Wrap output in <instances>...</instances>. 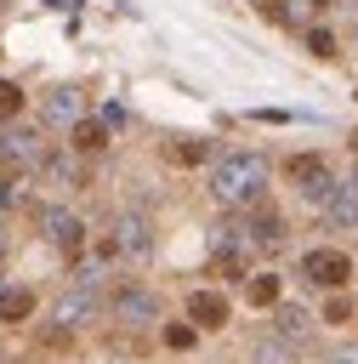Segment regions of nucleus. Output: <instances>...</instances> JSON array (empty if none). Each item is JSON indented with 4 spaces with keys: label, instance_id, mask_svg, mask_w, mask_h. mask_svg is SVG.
I'll list each match as a JSON object with an SVG mask.
<instances>
[{
    "label": "nucleus",
    "instance_id": "6",
    "mask_svg": "<svg viewBox=\"0 0 358 364\" xmlns=\"http://www.w3.org/2000/svg\"><path fill=\"white\" fill-rule=\"evenodd\" d=\"M102 318V301L91 296V290H68V296H57V324L74 336V330H85V324H97Z\"/></svg>",
    "mask_w": 358,
    "mask_h": 364
},
{
    "label": "nucleus",
    "instance_id": "4",
    "mask_svg": "<svg viewBox=\"0 0 358 364\" xmlns=\"http://www.w3.org/2000/svg\"><path fill=\"white\" fill-rule=\"evenodd\" d=\"M40 233H45V245H57L63 256H80V250H85V222H80L74 210H63V205H45V210H40Z\"/></svg>",
    "mask_w": 358,
    "mask_h": 364
},
{
    "label": "nucleus",
    "instance_id": "9",
    "mask_svg": "<svg viewBox=\"0 0 358 364\" xmlns=\"http://www.w3.org/2000/svg\"><path fill=\"white\" fill-rule=\"evenodd\" d=\"M108 239H114V250H131V256H136V250H148V216H142V210H125V216L114 222V233H108Z\"/></svg>",
    "mask_w": 358,
    "mask_h": 364
},
{
    "label": "nucleus",
    "instance_id": "26",
    "mask_svg": "<svg viewBox=\"0 0 358 364\" xmlns=\"http://www.w3.org/2000/svg\"><path fill=\"white\" fill-rule=\"evenodd\" d=\"M313 6H324V0H313Z\"/></svg>",
    "mask_w": 358,
    "mask_h": 364
},
{
    "label": "nucleus",
    "instance_id": "17",
    "mask_svg": "<svg viewBox=\"0 0 358 364\" xmlns=\"http://www.w3.org/2000/svg\"><path fill=\"white\" fill-rule=\"evenodd\" d=\"M165 154H170L176 165H199V159H210V142H205V136H199V142H193V136H176Z\"/></svg>",
    "mask_w": 358,
    "mask_h": 364
},
{
    "label": "nucleus",
    "instance_id": "21",
    "mask_svg": "<svg viewBox=\"0 0 358 364\" xmlns=\"http://www.w3.org/2000/svg\"><path fill=\"white\" fill-rule=\"evenodd\" d=\"M307 46H313L318 57H335V34H330V28H313V34H307Z\"/></svg>",
    "mask_w": 358,
    "mask_h": 364
},
{
    "label": "nucleus",
    "instance_id": "3",
    "mask_svg": "<svg viewBox=\"0 0 358 364\" xmlns=\"http://www.w3.org/2000/svg\"><path fill=\"white\" fill-rule=\"evenodd\" d=\"M301 279H307V284H318V290H341V284L352 279V256H347V250H335V245L307 250V256H301Z\"/></svg>",
    "mask_w": 358,
    "mask_h": 364
},
{
    "label": "nucleus",
    "instance_id": "11",
    "mask_svg": "<svg viewBox=\"0 0 358 364\" xmlns=\"http://www.w3.org/2000/svg\"><path fill=\"white\" fill-rule=\"evenodd\" d=\"M244 233H250L244 245H256V250H278V245H284V228H278V216H273V210H256V222H250Z\"/></svg>",
    "mask_w": 358,
    "mask_h": 364
},
{
    "label": "nucleus",
    "instance_id": "10",
    "mask_svg": "<svg viewBox=\"0 0 358 364\" xmlns=\"http://www.w3.org/2000/svg\"><path fill=\"white\" fill-rule=\"evenodd\" d=\"M273 330H278L284 341H295V347L313 336V324H307V313H301L295 301H273Z\"/></svg>",
    "mask_w": 358,
    "mask_h": 364
},
{
    "label": "nucleus",
    "instance_id": "25",
    "mask_svg": "<svg viewBox=\"0 0 358 364\" xmlns=\"http://www.w3.org/2000/svg\"><path fill=\"white\" fill-rule=\"evenodd\" d=\"M352 148H358V131H352Z\"/></svg>",
    "mask_w": 358,
    "mask_h": 364
},
{
    "label": "nucleus",
    "instance_id": "2",
    "mask_svg": "<svg viewBox=\"0 0 358 364\" xmlns=\"http://www.w3.org/2000/svg\"><path fill=\"white\" fill-rule=\"evenodd\" d=\"M108 313H114L119 324H131V330H153V324H159V296L142 290V284H119V290L108 296Z\"/></svg>",
    "mask_w": 358,
    "mask_h": 364
},
{
    "label": "nucleus",
    "instance_id": "1",
    "mask_svg": "<svg viewBox=\"0 0 358 364\" xmlns=\"http://www.w3.org/2000/svg\"><path fill=\"white\" fill-rule=\"evenodd\" d=\"M261 188H267V159H261V154H227V159L210 171V193H216V205H227V210L256 205Z\"/></svg>",
    "mask_w": 358,
    "mask_h": 364
},
{
    "label": "nucleus",
    "instance_id": "13",
    "mask_svg": "<svg viewBox=\"0 0 358 364\" xmlns=\"http://www.w3.org/2000/svg\"><path fill=\"white\" fill-rule=\"evenodd\" d=\"M358 222V188L352 182H335V199H330V228H352Z\"/></svg>",
    "mask_w": 358,
    "mask_h": 364
},
{
    "label": "nucleus",
    "instance_id": "14",
    "mask_svg": "<svg viewBox=\"0 0 358 364\" xmlns=\"http://www.w3.org/2000/svg\"><path fill=\"white\" fill-rule=\"evenodd\" d=\"M80 119V91H51L45 97V125H74Z\"/></svg>",
    "mask_w": 358,
    "mask_h": 364
},
{
    "label": "nucleus",
    "instance_id": "8",
    "mask_svg": "<svg viewBox=\"0 0 358 364\" xmlns=\"http://www.w3.org/2000/svg\"><path fill=\"white\" fill-rule=\"evenodd\" d=\"M0 154H6V159H23V165H34V159H40V131H34V125H6V136H0Z\"/></svg>",
    "mask_w": 358,
    "mask_h": 364
},
{
    "label": "nucleus",
    "instance_id": "23",
    "mask_svg": "<svg viewBox=\"0 0 358 364\" xmlns=\"http://www.w3.org/2000/svg\"><path fill=\"white\" fill-rule=\"evenodd\" d=\"M330 364H358V347H335V358Z\"/></svg>",
    "mask_w": 358,
    "mask_h": 364
},
{
    "label": "nucleus",
    "instance_id": "24",
    "mask_svg": "<svg viewBox=\"0 0 358 364\" xmlns=\"http://www.w3.org/2000/svg\"><path fill=\"white\" fill-rule=\"evenodd\" d=\"M0 250H6V228H0Z\"/></svg>",
    "mask_w": 358,
    "mask_h": 364
},
{
    "label": "nucleus",
    "instance_id": "22",
    "mask_svg": "<svg viewBox=\"0 0 358 364\" xmlns=\"http://www.w3.org/2000/svg\"><path fill=\"white\" fill-rule=\"evenodd\" d=\"M165 341H170L176 353H182V347H193V324H170V330H165Z\"/></svg>",
    "mask_w": 358,
    "mask_h": 364
},
{
    "label": "nucleus",
    "instance_id": "7",
    "mask_svg": "<svg viewBox=\"0 0 358 364\" xmlns=\"http://www.w3.org/2000/svg\"><path fill=\"white\" fill-rule=\"evenodd\" d=\"M188 318H193L199 330H222V324H227V296H216V290H193V296H188Z\"/></svg>",
    "mask_w": 358,
    "mask_h": 364
},
{
    "label": "nucleus",
    "instance_id": "5",
    "mask_svg": "<svg viewBox=\"0 0 358 364\" xmlns=\"http://www.w3.org/2000/svg\"><path fill=\"white\" fill-rule=\"evenodd\" d=\"M284 171H290V182H295L307 199H330V188H335V176H330V165H324L318 154H295Z\"/></svg>",
    "mask_w": 358,
    "mask_h": 364
},
{
    "label": "nucleus",
    "instance_id": "15",
    "mask_svg": "<svg viewBox=\"0 0 358 364\" xmlns=\"http://www.w3.org/2000/svg\"><path fill=\"white\" fill-rule=\"evenodd\" d=\"M28 313H34V290H23V284L17 290H0V318L6 324H23Z\"/></svg>",
    "mask_w": 358,
    "mask_h": 364
},
{
    "label": "nucleus",
    "instance_id": "19",
    "mask_svg": "<svg viewBox=\"0 0 358 364\" xmlns=\"http://www.w3.org/2000/svg\"><path fill=\"white\" fill-rule=\"evenodd\" d=\"M17 108H23V91L11 80H0V119H17Z\"/></svg>",
    "mask_w": 358,
    "mask_h": 364
},
{
    "label": "nucleus",
    "instance_id": "12",
    "mask_svg": "<svg viewBox=\"0 0 358 364\" xmlns=\"http://www.w3.org/2000/svg\"><path fill=\"white\" fill-rule=\"evenodd\" d=\"M68 142H74V154H97V148H108V125L102 119H74Z\"/></svg>",
    "mask_w": 358,
    "mask_h": 364
},
{
    "label": "nucleus",
    "instance_id": "16",
    "mask_svg": "<svg viewBox=\"0 0 358 364\" xmlns=\"http://www.w3.org/2000/svg\"><path fill=\"white\" fill-rule=\"evenodd\" d=\"M45 171H51V182H68V188H85V165H80L74 154H51V159H45Z\"/></svg>",
    "mask_w": 358,
    "mask_h": 364
},
{
    "label": "nucleus",
    "instance_id": "20",
    "mask_svg": "<svg viewBox=\"0 0 358 364\" xmlns=\"http://www.w3.org/2000/svg\"><path fill=\"white\" fill-rule=\"evenodd\" d=\"M324 318H330V324H341V318H352V301H347V296L335 290V296L324 301Z\"/></svg>",
    "mask_w": 358,
    "mask_h": 364
},
{
    "label": "nucleus",
    "instance_id": "18",
    "mask_svg": "<svg viewBox=\"0 0 358 364\" xmlns=\"http://www.w3.org/2000/svg\"><path fill=\"white\" fill-rule=\"evenodd\" d=\"M244 296H250V301H256V307H273V301H278V273H256V279H250V290H244Z\"/></svg>",
    "mask_w": 358,
    "mask_h": 364
}]
</instances>
